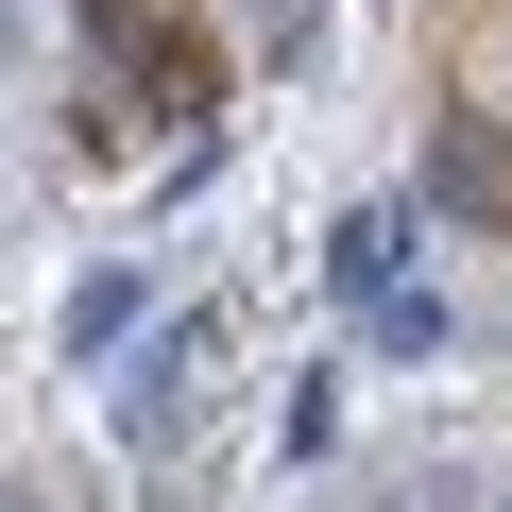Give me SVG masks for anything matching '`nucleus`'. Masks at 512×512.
I'll use <instances>...</instances> for the list:
<instances>
[{"label": "nucleus", "mask_w": 512, "mask_h": 512, "mask_svg": "<svg viewBox=\"0 0 512 512\" xmlns=\"http://www.w3.org/2000/svg\"><path fill=\"white\" fill-rule=\"evenodd\" d=\"M427 205L478 222V239H512V120H495V103H444V120H427Z\"/></svg>", "instance_id": "f257e3e1"}, {"label": "nucleus", "mask_w": 512, "mask_h": 512, "mask_svg": "<svg viewBox=\"0 0 512 512\" xmlns=\"http://www.w3.org/2000/svg\"><path fill=\"white\" fill-rule=\"evenodd\" d=\"M154 291H137V256H103V274H69V308H52V342L69 359H120V325H137Z\"/></svg>", "instance_id": "20e7f679"}, {"label": "nucleus", "mask_w": 512, "mask_h": 512, "mask_svg": "<svg viewBox=\"0 0 512 512\" xmlns=\"http://www.w3.org/2000/svg\"><path fill=\"white\" fill-rule=\"evenodd\" d=\"M188 393H205V325H171V342L137 359V393H120V444H171V427H188Z\"/></svg>", "instance_id": "7ed1b4c3"}, {"label": "nucleus", "mask_w": 512, "mask_h": 512, "mask_svg": "<svg viewBox=\"0 0 512 512\" xmlns=\"http://www.w3.org/2000/svg\"><path fill=\"white\" fill-rule=\"evenodd\" d=\"M0 512H18V495H0Z\"/></svg>", "instance_id": "39448f33"}, {"label": "nucleus", "mask_w": 512, "mask_h": 512, "mask_svg": "<svg viewBox=\"0 0 512 512\" xmlns=\"http://www.w3.org/2000/svg\"><path fill=\"white\" fill-rule=\"evenodd\" d=\"M410 239H427V188H393V205H342V222H325V291H342V308H376V291L410 274Z\"/></svg>", "instance_id": "f03ea898"}]
</instances>
